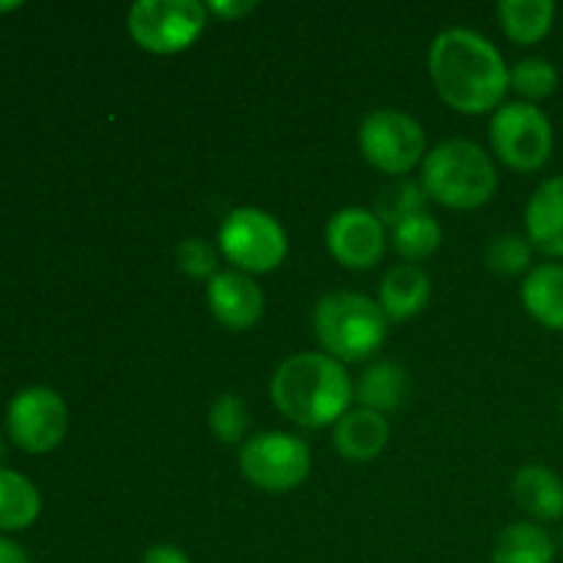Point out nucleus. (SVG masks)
Here are the masks:
<instances>
[{
  "instance_id": "obj_23",
  "label": "nucleus",
  "mask_w": 563,
  "mask_h": 563,
  "mask_svg": "<svg viewBox=\"0 0 563 563\" xmlns=\"http://www.w3.org/2000/svg\"><path fill=\"white\" fill-rule=\"evenodd\" d=\"M509 86L522 97V102H542L559 88V69L548 58H522L509 69Z\"/></svg>"
},
{
  "instance_id": "obj_11",
  "label": "nucleus",
  "mask_w": 563,
  "mask_h": 563,
  "mask_svg": "<svg viewBox=\"0 0 563 563\" xmlns=\"http://www.w3.org/2000/svg\"><path fill=\"white\" fill-rule=\"evenodd\" d=\"M324 242H328L330 256L341 267L361 273V269H372L383 262L388 234H385V223L372 209L346 207L328 220Z\"/></svg>"
},
{
  "instance_id": "obj_10",
  "label": "nucleus",
  "mask_w": 563,
  "mask_h": 563,
  "mask_svg": "<svg viewBox=\"0 0 563 563\" xmlns=\"http://www.w3.org/2000/svg\"><path fill=\"white\" fill-rule=\"evenodd\" d=\"M5 427L16 449L25 454H47L58 449L69 429V410L58 390L33 385L14 394L5 407Z\"/></svg>"
},
{
  "instance_id": "obj_4",
  "label": "nucleus",
  "mask_w": 563,
  "mask_h": 563,
  "mask_svg": "<svg viewBox=\"0 0 563 563\" xmlns=\"http://www.w3.org/2000/svg\"><path fill=\"white\" fill-rule=\"evenodd\" d=\"M388 324L379 302L357 291H333L313 308V333L324 355L341 363L372 357L388 339Z\"/></svg>"
},
{
  "instance_id": "obj_5",
  "label": "nucleus",
  "mask_w": 563,
  "mask_h": 563,
  "mask_svg": "<svg viewBox=\"0 0 563 563\" xmlns=\"http://www.w3.org/2000/svg\"><path fill=\"white\" fill-rule=\"evenodd\" d=\"M218 247L240 273L264 275L284 264L289 236L278 218L256 207H242L225 214L218 231Z\"/></svg>"
},
{
  "instance_id": "obj_26",
  "label": "nucleus",
  "mask_w": 563,
  "mask_h": 563,
  "mask_svg": "<svg viewBox=\"0 0 563 563\" xmlns=\"http://www.w3.org/2000/svg\"><path fill=\"white\" fill-rule=\"evenodd\" d=\"M533 245L522 234H498L489 240L484 262L498 275H520L531 267Z\"/></svg>"
},
{
  "instance_id": "obj_15",
  "label": "nucleus",
  "mask_w": 563,
  "mask_h": 563,
  "mask_svg": "<svg viewBox=\"0 0 563 563\" xmlns=\"http://www.w3.org/2000/svg\"><path fill=\"white\" fill-rule=\"evenodd\" d=\"M432 280L418 264H399L388 269L379 284V308L390 322H407L429 306Z\"/></svg>"
},
{
  "instance_id": "obj_16",
  "label": "nucleus",
  "mask_w": 563,
  "mask_h": 563,
  "mask_svg": "<svg viewBox=\"0 0 563 563\" xmlns=\"http://www.w3.org/2000/svg\"><path fill=\"white\" fill-rule=\"evenodd\" d=\"M511 495L517 506L539 522H555L563 517V482L544 465H526L515 473Z\"/></svg>"
},
{
  "instance_id": "obj_20",
  "label": "nucleus",
  "mask_w": 563,
  "mask_h": 563,
  "mask_svg": "<svg viewBox=\"0 0 563 563\" xmlns=\"http://www.w3.org/2000/svg\"><path fill=\"white\" fill-rule=\"evenodd\" d=\"M555 539L537 522H515L495 539L493 563H555Z\"/></svg>"
},
{
  "instance_id": "obj_29",
  "label": "nucleus",
  "mask_w": 563,
  "mask_h": 563,
  "mask_svg": "<svg viewBox=\"0 0 563 563\" xmlns=\"http://www.w3.org/2000/svg\"><path fill=\"white\" fill-rule=\"evenodd\" d=\"M141 563H192L185 550L174 548V544H154L143 553Z\"/></svg>"
},
{
  "instance_id": "obj_31",
  "label": "nucleus",
  "mask_w": 563,
  "mask_h": 563,
  "mask_svg": "<svg viewBox=\"0 0 563 563\" xmlns=\"http://www.w3.org/2000/svg\"><path fill=\"white\" fill-rule=\"evenodd\" d=\"M22 3H0V11H14V9H20Z\"/></svg>"
},
{
  "instance_id": "obj_30",
  "label": "nucleus",
  "mask_w": 563,
  "mask_h": 563,
  "mask_svg": "<svg viewBox=\"0 0 563 563\" xmlns=\"http://www.w3.org/2000/svg\"><path fill=\"white\" fill-rule=\"evenodd\" d=\"M0 563H31V559H27V553L20 544L0 537Z\"/></svg>"
},
{
  "instance_id": "obj_3",
  "label": "nucleus",
  "mask_w": 563,
  "mask_h": 563,
  "mask_svg": "<svg viewBox=\"0 0 563 563\" xmlns=\"http://www.w3.org/2000/svg\"><path fill=\"white\" fill-rule=\"evenodd\" d=\"M421 185L443 207L478 209L498 190V170L478 143L451 137L423 157Z\"/></svg>"
},
{
  "instance_id": "obj_32",
  "label": "nucleus",
  "mask_w": 563,
  "mask_h": 563,
  "mask_svg": "<svg viewBox=\"0 0 563 563\" xmlns=\"http://www.w3.org/2000/svg\"><path fill=\"white\" fill-rule=\"evenodd\" d=\"M0 456H3V445H0Z\"/></svg>"
},
{
  "instance_id": "obj_25",
  "label": "nucleus",
  "mask_w": 563,
  "mask_h": 563,
  "mask_svg": "<svg viewBox=\"0 0 563 563\" xmlns=\"http://www.w3.org/2000/svg\"><path fill=\"white\" fill-rule=\"evenodd\" d=\"M247 427H251V410L245 399L236 394H223L209 407V429L214 438L225 445H234L245 440Z\"/></svg>"
},
{
  "instance_id": "obj_2",
  "label": "nucleus",
  "mask_w": 563,
  "mask_h": 563,
  "mask_svg": "<svg viewBox=\"0 0 563 563\" xmlns=\"http://www.w3.org/2000/svg\"><path fill=\"white\" fill-rule=\"evenodd\" d=\"M269 396L278 412L306 429L339 423L350 412L355 385L344 363L324 352H297L273 374Z\"/></svg>"
},
{
  "instance_id": "obj_7",
  "label": "nucleus",
  "mask_w": 563,
  "mask_h": 563,
  "mask_svg": "<svg viewBox=\"0 0 563 563\" xmlns=\"http://www.w3.org/2000/svg\"><path fill=\"white\" fill-rule=\"evenodd\" d=\"M207 16V5L196 0H137L126 14V31L146 53L174 55L198 42Z\"/></svg>"
},
{
  "instance_id": "obj_21",
  "label": "nucleus",
  "mask_w": 563,
  "mask_h": 563,
  "mask_svg": "<svg viewBox=\"0 0 563 563\" xmlns=\"http://www.w3.org/2000/svg\"><path fill=\"white\" fill-rule=\"evenodd\" d=\"M500 31L515 44H539L555 22L553 0H504L498 3Z\"/></svg>"
},
{
  "instance_id": "obj_13",
  "label": "nucleus",
  "mask_w": 563,
  "mask_h": 563,
  "mask_svg": "<svg viewBox=\"0 0 563 563\" xmlns=\"http://www.w3.org/2000/svg\"><path fill=\"white\" fill-rule=\"evenodd\" d=\"M526 236L544 256L563 258V174L542 181L528 201Z\"/></svg>"
},
{
  "instance_id": "obj_6",
  "label": "nucleus",
  "mask_w": 563,
  "mask_h": 563,
  "mask_svg": "<svg viewBox=\"0 0 563 563\" xmlns=\"http://www.w3.org/2000/svg\"><path fill=\"white\" fill-rule=\"evenodd\" d=\"M489 143L495 157L511 170L533 174L553 154V124L539 104H500L489 121Z\"/></svg>"
},
{
  "instance_id": "obj_14",
  "label": "nucleus",
  "mask_w": 563,
  "mask_h": 563,
  "mask_svg": "<svg viewBox=\"0 0 563 563\" xmlns=\"http://www.w3.org/2000/svg\"><path fill=\"white\" fill-rule=\"evenodd\" d=\"M390 440V423L383 412L357 407L335 423V451L346 462H372L385 451Z\"/></svg>"
},
{
  "instance_id": "obj_22",
  "label": "nucleus",
  "mask_w": 563,
  "mask_h": 563,
  "mask_svg": "<svg viewBox=\"0 0 563 563\" xmlns=\"http://www.w3.org/2000/svg\"><path fill=\"white\" fill-rule=\"evenodd\" d=\"M440 242H443V229L429 212L410 214L390 229V245L410 264L423 262L432 253H438Z\"/></svg>"
},
{
  "instance_id": "obj_28",
  "label": "nucleus",
  "mask_w": 563,
  "mask_h": 563,
  "mask_svg": "<svg viewBox=\"0 0 563 563\" xmlns=\"http://www.w3.org/2000/svg\"><path fill=\"white\" fill-rule=\"evenodd\" d=\"M207 11L223 22H234L256 11V3L253 0H209Z\"/></svg>"
},
{
  "instance_id": "obj_24",
  "label": "nucleus",
  "mask_w": 563,
  "mask_h": 563,
  "mask_svg": "<svg viewBox=\"0 0 563 563\" xmlns=\"http://www.w3.org/2000/svg\"><path fill=\"white\" fill-rule=\"evenodd\" d=\"M427 198L429 196L427 190H423L421 181H410V179L394 181L388 190L379 192L377 203H374V214H377L385 225L394 229L396 223H401V220L410 218V214L423 212Z\"/></svg>"
},
{
  "instance_id": "obj_33",
  "label": "nucleus",
  "mask_w": 563,
  "mask_h": 563,
  "mask_svg": "<svg viewBox=\"0 0 563 563\" xmlns=\"http://www.w3.org/2000/svg\"><path fill=\"white\" fill-rule=\"evenodd\" d=\"M561 407H563V405H561Z\"/></svg>"
},
{
  "instance_id": "obj_12",
  "label": "nucleus",
  "mask_w": 563,
  "mask_h": 563,
  "mask_svg": "<svg viewBox=\"0 0 563 563\" xmlns=\"http://www.w3.org/2000/svg\"><path fill=\"white\" fill-rule=\"evenodd\" d=\"M207 302L212 317L225 330H251L264 313V291L251 275L240 269H223L207 284Z\"/></svg>"
},
{
  "instance_id": "obj_18",
  "label": "nucleus",
  "mask_w": 563,
  "mask_h": 563,
  "mask_svg": "<svg viewBox=\"0 0 563 563\" xmlns=\"http://www.w3.org/2000/svg\"><path fill=\"white\" fill-rule=\"evenodd\" d=\"M407 390H410V377H407L405 368L399 363H374L366 372L361 374L355 385V399L361 401V407L374 412H390L399 410L407 399Z\"/></svg>"
},
{
  "instance_id": "obj_1",
  "label": "nucleus",
  "mask_w": 563,
  "mask_h": 563,
  "mask_svg": "<svg viewBox=\"0 0 563 563\" xmlns=\"http://www.w3.org/2000/svg\"><path fill=\"white\" fill-rule=\"evenodd\" d=\"M429 77L440 99L465 115L498 110L509 91V66L487 36L449 27L429 47Z\"/></svg>"
},
{
  "instance_id": "obj_9",
  "label": "nucleus",
  "mask_w": 563,
  "mask_h": 563,
  "mask_svg": "<svg viewBox=\"0 0 563 563\" xmlns=\"http://www.w3.org/2000/svg\"><path fill=\"white\" fill-rule=\"evenodd\" d=\"M240 471L264 493H291L311 473V449L289 432L253 434L240 449Z\"/></svg>"
},
{
  "instance_id": "obj_27",
  "label": "nucleus",
  "mask_w": 563,
  "mask_h": 563,
  "mask_svg": "<svg viewBox=\"0 0 563 563\" xmlns=\"http://www.w3.org/2000/svg\"><path fill=\"white\" fill-rule=\"evenodd\" d=\"M176 264L192 280H212L218 275V251L201 236H187L176 247Z\"/></svg>"
},
{
  "instance_id": "obj_19",
  "label": "nucleus",
  "mask_w": 563,
  "mask_h": 563,
  "mask_svg": "<svg viewBox=\"0 0 563 563\" xmlns=\"http://www.w3.org/2000/svg\"><path fill=\"white\" fill-rule=\"evenodd\" d=\"M42 515V495L22 473L0 467V531L16 533L31 528Z\"/></svg>"
},
{
  "instance_id": "obj_17",
  "label": "nucleus",
  "mask_w": 563,
  "mask_h": 563,
  "mask_svg": "<svg viewBox=\"0 0 563 563\" xmlns=\"http://www.w3.org/2000/svg\"><path fill=\"white\" fill-rule=\"evenodd\" d=\"M522 306L542 328L563 333V264H539L522 280Z\"/></svg>"
},
{
  "instance_id": "obj_8",
  "label": "nucleus",
  "mask_w": 563,
  "mask_h": 563,
  "mask_svg": "<svg viewBox=\"0 0 563 563\" xmlns=\"http://www.w3.org/2000/svg\"><path fill=\"white\" fill-rule=\"evenodd\" d=\"M361 154L388 176H405L427 157V132L405 110L383 108L363 119L357 130Z\"/></svg>"
}]
</instances>
